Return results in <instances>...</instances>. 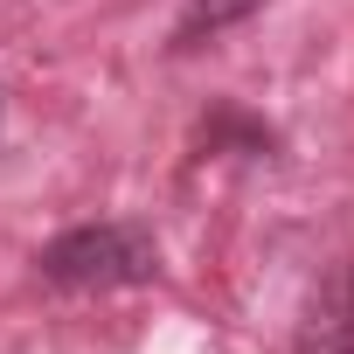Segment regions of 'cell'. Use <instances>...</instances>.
Here are the masks:
<instances>
[{"mask_svg":"<svg viewBox=\"0 0 354 354\" xmlns=\"http://www.w3.org/2000/svg\"><path fill=\"white\" fill-rule=\"evenodd\" d=\"M292 354H354V257L333 271V285L313 299Z\"/></svg>","mask_w":354,"mask_h":354,"instance_id":"obj_2","label":"cell"},{"mask_svg":"<svg viewBox=\"0 0 354 354\" xmlns=\"http://www.w3.org/2000/svg\"><path fill=\"white\" fill-rule=\"evenodd\" d=\"M264 0H181V21H174V49H195L202 35H223L236 21H250Z\"/></svg>","mask_w":354,"mask_h":354,"instance_id":"obj_3","label":"cell"},{"mask_svg":"<svg viewBox=\"0 0 354 354\" xmlns=\"http://www.w3.org/2000/svg\"><path fill=\"white\" fill-rule=\"evenodd\" d=\"M42 278L63 292H118V285H153L160 278V243L139 223H84L42 243Z\"/></svg>","mask_w":354,"mask_h":354,"instance_id":"obj_1","label":"cell"}]
</instances>
